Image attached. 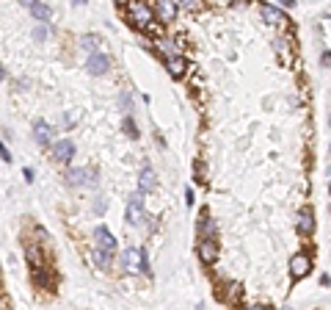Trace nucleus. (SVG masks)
I'll return each mask as SVG.
<instances>
[{"instance_id":"f8f14e48","label":"nucleus","mask_w":331,"mask_h":310,"mask_svg":"<svg viewBox=\"0 0 331 310\" xmlns=\"http://www.w3.org/2000/svg\"><path fill=\"white\" fill-rule=\"evenodd\" d=\"M33 139H36V144H50L52 142V127L47 125L44 119H36L33 122Z\"/></svg>"},{"instance_id":"f257e3e1","label":"nucleus","mask_w":331,"mask_h":310,"mask_svg":"<svg viewBox=\"0 0 331 310\" xmlns=\"http://www.w3.org/2000/svg\"><path fill=\"white\" fill-rule=\"evenodd\" d=\"M130 20H133L138 28H146V25H152L155 14H152V9H149V6H144L141 0H135V3L130 6Z\"/></svg>"},{"instance_id":"72a5a7b5","label":"nucleus","mask_w":331,"mask_h":310,"mask_svg":"<svg viewBox=\"0 0 331 310\" xmlns=\"http://www.w3.org/2000/svg\"><path fill=\"white\" fill-rule=\"evenodd\" d=\"M116 3H124V0H116Z\"/></svg>"},{"instance_id":"423d86ee","label":"nucleus","mask_w":331,"mask_h":310,"mask_svg":"<svg viewBox=\"0 0 331 310\" xmlns=\"http://www.w3.org/2000/svg\"><path fill=\"white\" fill-rule=\"evenodd\" d=\"M298 233L301 236H312L315 233V210L309 205H304L298 210Z\"/></svg>"},{"instance_id":"2f4dec72","label":"nucleus","mask_w":331,"mask_h":310,"mask_svg":"<svg viewBox=\"0 0 331 310\" xmlns=\"http://www.w3.org/2000/svg\"><path fill=\"white\" fill-rule=\"evenodd\" d=\"M83 3H86V0H75V6H83Z\"/></svg>"},{"instance_id":"2eb2a0df","label":"nucleus","mask_w":331,"mask_h":310,"mask_svg":"<svg viewBox=\"0 0 331 310\" xmlns=\"http://www.w3.org/2000/svg\"><path fill=\"white\" fill-rule=\"evenodd\" d=\"M157 186V180H155V172H152V169H144V172H141V180H138V191H152Z\"/></svg>"},{"instance_id":"473e14b6","label":"nucleus","mask_w":331,"mask_h":310,"mask_svg":"<svg viewBox=\"0 0 331 310\" xmlns=\"http://www.w3.org/2000/svg\"><path fill=\"white\" fill-rule=\"evenodd\" d=\"M0 310H3V299H0Z\"/></svg>"},{"instance_id":"6e6552de","label":"nucleus","mask_w":331,"mask_h":310,"mask_svg":"<svg viewBox=\"0 0 331 310\" xmlns=\"http://www.w3.org/2000/svg\"><path fill=\"white\" fill-rule=\"evenodd\" d=\"M67 178H69V183H72V186H94V183H97L94 169H72Z\"/></svg>"},{"instance_id":"5701e85b","label":"nucleus","mask_w":331,"mask_h":310,"mask_svg":"<svg viewBox=\"0 0 331 310\" xmlns=\"http://www.w3.org/2000/svg\"><path fill=\"white\" fill-rule=\"evenodd\" d=\"M28 260H31V266H39V252L33 247H28Z\"/></svg>"},{"instance_id":"9d476101","label":"nucleus","mask_w":331,"mask_h":310,"mask_svg":"<svg viewBox=\"0 0 331 310\" xmlns=\"http://www.w3.org/2000/svg\"><path fill=\"white\" fill-rule=\"evenodd\" d=\"M259 14H262V20H265V22H270V25H282V22H290L285 11H279L276 6H268V3L259 6Z\"/></svg>"},{"instance_id":"6ab92c4d","label":"nucleus","mask_w":331,"mask_h":310,"mask_svg":"<svg viewBox=\"0 0 331 310\" xmlns=\"http://www.w3.org/2000/svg\"><path fill=\"white\" fill-rule=\"evenodd\" d=\"M177 9H185V11H199L204 6V0H174Z\"/></svg>"},{"instance_id":"b1692460","label":"nucleus","mask_w":331,"mask_h":310,"mask_svg":"<svg viewBox=\"0 0 331 310\" xmlns=\"http://www.w3.org/2000/svg\"><path fill=\"white\" fill-rule=\"evenodd\" d=\"M47 36V31H44V25H39L36 31H33V39H36V42H41V39Z\"/></svg>"},{"instance_id":"9b49d317","label":"nucleus","mask_w":331,"mask_h":310,"mask_svg":"<svg viewBox=\"0 0 331 310\" xmlns=\"http://www.w3.org/2000/svg\"><path fill=\"white\" fill-rule=\"evenodd\" d=\"M199 258H202V263H215L218 258V247H215V241L212 238H202V244H199Z\"/></svg>"},{"instance_id":"a211bd4d","label":"nucleus","mask_w":331,"mask_h":310,"mask_svg":"<svg viewBox=\"0 0 331 310\" xmlns=\"http://www.w3.org/2000/svg\"><path fill=\"white\" fill-rule=\"evenodd\" d=\"M94 263H97L99 269H105L111 263V249H102V247H97L94 249Z\"/></svg>"},{"instance_id":"a878e982","label":"nucleus","mask_w":331,"mask_h":310,"mask_svg":"<svg viewBox=\"0 0 331 310\" xmlns=\"http://www.w3.org/2000/svg\"><path fill=\"white\" fill-rule=\"evenodd\" d=\"M0 158H3V161H11V155H9V150L3 147V144H0Z\"/></svg>"},{"instance_id":"f03ea898","label":"nucleus","mask_w":331,"mask_h":310,"mask_svg":"<svg viewBox=\"0 0 331 310\" xmlns=\"http://www.w3.org/2000/svg\"><path fill=\"white\" fill-rule=\"evenodd\" d=\"M86 69L88 75H108L111 72V58L102 56V53H91L86 61Z\"/></svg>"},{"instance_id":"bb28decb","label":"nucleus","mask_w":331,"mask_h":310,"mask_svg":"<svg viewBox=\"0 0 331 310\" xmlns=\"http://www.w3.org/2000/svg\"><path fill=\"white\" fill-rule=\"evenodd\" d=\"M276 3H279V6H285V9H293V6H295V0H276Z\"/></svg>"},{"instance_id":"aec40b11","label":"nucleus","mask_w":331,"mask_h":310,"mask_svg":"<svg viewBox=\"0 0 331 310\" xmlns=\"http://www.w3.org/2000/svg\"><path fill=\"white\" fill-rule=\"evenodd\" d=\"M122 125H124V130H127V136H130V139H138V127H135V122L130 119V116H124Z\"/></svg>"},{"instance_id":"e433bc0d","label":"nucleus","mask_w":331,"mask_h":310,"mask_svg":"<svg viewBox=\"0 0 331 310\" xmlns=\"http://www.w3.org/2000/svg\"><path fill=\"white\" fill-rule=\"evenodd\" d=\"M328 150H331V147H328Z\"/></svg>"},{"instance_id":"ddd939ff","label":"nucleus","mask_w":331,"mask_h":310,"mask_svg":"<svg viewBox=\"0 0 331 310\" xmlns=\"http://www.w3.org/2000/svg\"><path fill=\"white\" fill-rule=\"evenodd\" d=\"M165 67H169V75H171V78H182V75H185L188 61H185L182 56H171L169 61H165Z\"/></svg>"},{"instance_id":"20e7f679","label":"nucleus","mask_w":331,"mask_h":310,"mask_svg":"<svg viewBox=\"0 0 331 310\" xmlns=\"http://www.w3.org/2000/svg\"><path fill=\"white\" fill-rule=\"evenodd\" d=\"M72 155H75V144L69 142V139H61V142L52 144V161L69 163V161H72Z\"/></svg>"},{"instance_id":"393cba45","label":"nucleus","mask_w":331,"mask_h":310,"mask_svg":"<svg viewBox=\"0 0 331 310\" xmlns=\"http://www.w3.org/2000/svg\"><path fill=\"white\" fill-rule=\"evenodd\" d=\"M320 61L326 64V67H331V53H328V50H326V53H323V56H320Z\"/></svg>"},{"instance_id":"0eeeda50","label":"nucleus","mask_w":331,"mask_h":310,"mask_svg":"<svg viewBox=\"0 0 331 310\" xmlns=\"http://www.w3.org/2000/svg\"><path fill=\"white\" fill-rule=\"evenodd\" d=\"M312 272V260H309V255H295L293 260H290V274H293L295 280H301V277H306V274Z\"/></svg>"},{"instance_id":"dca6fc26","label":"nucleus","mask_w":331,"mask_h":310,"mask_svg":"<svg viewBox=\"0 0 331 310\" xmlns=\"http://www.w3.org/2000/svg\"><path fill=\"white\" fill-rule=\"evenodd\" d=\"M31 14H33V20L36 22H47L52 17V11H50V6H44V3H39L36 0V3L31 6Z\"/></svg>"},{"instance_id":"7ed1b4c3","label":"nucleus","mask_w":331,"mask_h":310,"mask_svg":"<svg viewBox=\"0 0 331 310\" xmlns=\"http://www.w3.org/2000/svg\"><path fill=\"white\" fill-rule=\"evenodd\" d=\"M141 216H144V191L133 194L127 202V222L130 225H141Z\"/></svg>"},{"instance_id":"4be33fe9","label":"nucleus","mask_w":331,"mask_h":310,"mask_svg":"<svg viewBox=\"0 0 331 310\" xmlns=\"http://www.w3.org/2000/svg\"><path fill=\"white\" fill-rule=\"evenodd\" d=\"M279 53H282V58H285V61L290 64V53H293V48H290L287 39H282V42H279Z\"/></svg>"},{"instance_id":"f3484780","label":"nucleus","mask_w":331,"mask_h":310,"mask_svg":"<svg viewBox=\"0 0 331 310\" xmlns=\"http://www.w3.org/2000/svg\"><path fill=\"white\" fill-rule=\"evenodd\" d=\"M99 45H102V42H99L97 33H83V36H80V48H83V50H88V53H97V50H99Z\"/></svg>"},{"instance_id":"4468645a","label":"nucleus","mask_w":331,"mask_h":310,"mask_svg":"<svg viewBox=\"0 0 331 310\" xmlns=\"http://www.w3.org/2000/svg\"><path fill=\"white\" fill-rule=\"evenodd\" d=\"M97 244H99L102 249H111V252L116 249V238L111 236V230H108V227H102V225L97 227Z\"/></svg>"},{"instance_id":"c756f323","label":"nucleus","mask_w":331,"mask_h":310,"mask_svg":"<svg viewBox=\"0 0 331 310\" xmlns=\"http://www.w3.org/2000/svg\"><path fill=\"white\" fill-rule=\"evenodd\" d=\"M243 310H262V307H259V305H251V307H243Z\"/></svg>"},{"instance_id":"412c9836","label":"nucleus","mask_w":331,"mask_h":310,"mask_svg":"<svg viewBox=\"0 0 331 310\" xmlns=\"http://www.w3.org/2000/svg\"><path fill=\"white\" fill-rule=\"evenodd\" d=\"M212 230H215V225H212V222H207V219L199 222V236H202V238L212 236Z\"/></svg>"},{"instance_id":"7c9ffc66","label":"nucleus","mask_w":331,"mask_h":310,"mask_svg":"<svg viewBox=\"0 0 331 310\" xmlns=\"http://www.w3.org/2000/svg\"><path fill=\"white\" fill-rule=\"evenodd\" d=\"M3 78H6V69H3V67H0V80H3Z\"/></svg>"},{"instance_id":"1a4fd4ad","label":"nucleus","mask_w":331,"mask_h":310,"mask_svg":"<svg viewBox=\"0 0 331 310\" xmlns=\"http://www.w3.org/2000/svg\"><path fill=\"white\" fill-rule=\"evenodd\" d=\"M155 14L160 22H171L177 17V3L174 0H155Z\"/></svg>"},{"instance_id":"39448f33","label":"nucleus","mask_w":331,"mask_h":310,"mask_svg":"<svg viewBox=\"0 0 331 310\" xmlns=\"http://www.w3.org/2000/svg\"><path fill=\"white\" fill-rule=\"evenodd\" d=\"M122 260H124V266H127V272H141V269H146V255L141 252V249H124Z\"/></svg>"},{"instance_id":"c9c22d12","label":"nucleus","mask_w":331,"mask_h":310,"mask_svg":"<svg viewBox=\"0 0 331 310\" xmlns=\"http://www.w3.org/2000/svg\"><path fill=\"white\" fill-rule=\"evenodd\" d=\"M328 191H331V189H328Z\"/></svg>"},{"instance_id":"f704fd0d","label":"nucleus","mask_w":331,"mask_h":310,"mask_svg":"<svg viewBox=\"0 0 331 310\" xmlns=\"http://www.w3.org/2000/svg\"><path fill=\"white\" fill-rule=\"evenodd\" d=\"M328 122H331V116H328Z\"/></svg>"},{"instance_id":"c85d7f7f","label":"nucleus","mask_w":331,"mask_h":310,"mask_svg":"<svg viewBox=\"0 0 331 310\" xmlns=\"http://www.w3.org/2000/svg\"><path fill=\"white\" fill-rule=\"evenodd\" d=\"M20 3H22V6H25V9H31V6H33V3H36V0H20Z\"/></svg>"},{"instance_id":"cd10ccee","label":"nucleus","mask_w":331,"mask_h":310,"mask_svg":"<svg viewBox=\"0 0 331 310\" xmlns=\"http://www.w3.org/2000/svg\"><path fill=\"white\" fill-rule=\"evenodd\" d=\"M185 202H188V205L193 202V191H191V189H185Z\"/></svg>"}]
</instances>
